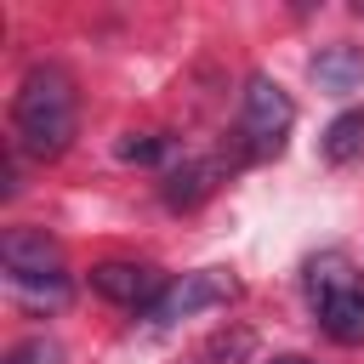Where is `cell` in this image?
<instances>
[{
    "label": "cell",
    "mask_w": 364,
    "mask_h": 364,
    "mask_svg": "<svg viewBox=\"0 0 364 364\" xmlns=\"http://www.w3.org/2000/svg\"><path fill=\"white\" fill-rule=\"evenodd\" d=\"M74 119H80L74 80L57 63H34L11 97V142L34 159H57L74 142Z\"/></svg>",
    "instance_id": "6da1fadb"
},
{
    "label": "cell",
    "mask_w": 364,
    "mask_h": 364,
    "mask_svg": "<svg viewBox=\"0 0 364 364\" xmlns=\"http://www.w3.org/2000/svg\"><path fill=\"white\" fill-rule=\"evenodd\" d=\"M301 284H307V301L318 313V330L341 347H358L364 341V284H358L353 262L341 250H324V256L307 262Z\"/></svg>",
    "instance_id": "7a4b0ae2"
},
{
    "label": "cell",
    "mask_w": 364,
    "mask_h": 364,
    "mask_svg": "<svg viewBox=\"0 0 364 364\" xmlns=\"http://www.w3.org/2000/svg\"><path fill=\"white\" fill-rule=\"evenodd\" d=\"M0 262H6V279H11L17 296L63 301V290H68L63 250H57L40 228H6V239H0Z\"/></svg>",
    "instance_id": "3957f363"
},
{
    "label": "cell",
    "mask_w": 364,
    "mask_h": 364,
    "mask_svg": "<svg viewBox=\"0 0 364 364\" xmlns=\"http://www.w3.org/2000/svg\"><path fill=\"white\" fill-rule=\"evenodd\" d=\"M290 125H296V102L284 97V85L267 74H250L239 91V131H245L250 154H279Z\"/></svg>",
    "instance_id": "277c9868"
},
{
    "label": "cell",
    "mask_w": 364,
    "mask_h": 364,
    "mask_svg": "<svg viewBox=\"0 0 364 364\" xmlns=\"http://www.w3.org/2000/svg\"><path fill=\"white\" fill-rule=\"evenodd\" d=\"M91 290H97L102 301H114V307H142V313H154V301H159L171 284H165V273L148 267V262H97V267H91Z\"/></svg>",
    "instance_id": "5b68a950"
},
{
    "label": "cell",
    "mask_w": 364,
    "mask_h": 364,
    "mask_svg": "<svg viewBox=\"0 0 364 364\" xmlns=\"http://www.w3.org/2000/svg\"><path fill=\"white\" fill-rule=\"evenodd\" d=\"M228 296H233V279H228V273H216V267L182 273V284H171V290L154 301L148 324H154V330H171L176 318H193V313H205V307H222Z\"/></svg>",
    "instance_id": "8992f818"
},
{
    "label": "cell",
    "mask_w": 364,
    "mask_h": 364,
    "mask_svg": "<svg viewBox=\"0 0 364 364\" xmlns=\"http://www.w3.org/2000/svg\"><path fill=\"white\" fill-rule=\"evenodd\" d=\"M313 80H318V91H330V97L358 91V85H364V51H358V46H324V51L313 57Z\"/></svg>",
    "instance_id": "52a82bcc"
},
{
    "label": "cell",
    "mask_w": 364,
    "mask_h": 364,
    "mask_svg": "<svg viewBox=\"0 0 364 364\" xmlns=\"http://www.w3.org/2000/svg\"><path fill=\"white\" fill-rule=\"evenodd\" d=\"M318 154H324L330 165H353V159L364 154V108L336 114V119L324 125V136H318Z\"/></svg>",
    "instance_id": "ba28073f"
},
{
    "label": "cell",
    "mask_w": 364,
    "mask_h": 364,
    "mask_svg": "<svg viewBox=\"0 0 364 364\" xmlns=\"http://www.w3.org/2000/svg\"><path fill=\"white\" fill-rule=\"evenodd\" d=\"M210 188H216V165H210V159H188V165H176V171L165 176V205H171V210H188V205H199Z\"/></svg>",
    "instance_id": "9c48e42d"
},
{
    "label": "cell",
    "mask_w": 364,
    "mask_h": 364,
    "mask_svg": "<svg viewBox=\"0 0 364 364\" xmlns=\"http://www.w3.org/2000/svg\"><path fill=\"white\" fill-rule=\"evenodd\" d=\"M125 165H154L159 154H165V136H154V131H131V136H119V148H114Z\"/></svg>",
    "instance_id": "30bf717a"
},
{
    "label": "cell",
    "mask_w": 364,
    "mask_h": 364,
    "mask_svg": "<svg viewBox=\"0 0 364 364\" xmlns=\"http://www.w3.org/2000/svg\"><path fill=\"white\" fill-rule=\"evenodd\" d=\"M6 364H57V347H51V341H23Z\"/></svg>",
    "instance_id": "8fae6325"
},
{
    "label": "cell",
    "mask_w": 364,
    "mask_h": 364,
    "mask_svg": "<svg viewBox=\"0 0 364 364\" xmlns=\"http://www.w3.org/2000/svg\"><path fill=\"white\" fill-rule=\"evenodd\" d=\"M267 364H313V358H301V353H279V358H267Z\"/></svg>",
    "instance_id": "7c38bea8"
}]
</instances>
